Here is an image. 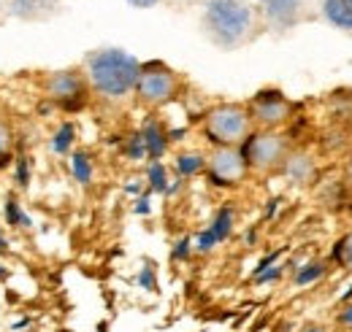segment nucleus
Listing matches in <instances>:
<instances>
[{
	"instance_id": "obj_1",
	"label": "nucleus",
	"mask_w": 352,
	"mask_h": 332,
	"mask_svg": "<svg viewBox=\"0 0 352 332\" xmlns=\"http://www.w3.org/2000/svg\"><path fill=\"white\" fill-rule=\"evenodd\" d=\"M201 30L212 46L222 51L244 49L263 30L258 3L247 0H206L201 14Z\"/></svg>"
},
{
	"instance_id": "obj_2",
	"label": "nucleus",
	"mask_w": 352,
	"mask_h": 332,
	"mask_svg": "<svg viewBox=\"0 0 352 332\" xmlns=\"http://www.w3.org/2000/svg\"><path fill=\"white\" fill-rule=\"evenodd\" d=\"M82 71L87 76L92 95H98L109 103H122V100L133 97V92H135L141 62L125 49L106 46V49L89 51L85 57Z\"/></svg>"
},
{
	"instance_id": "obj_3",
	"label": "nucleus",
	"mask_w": 352,
	"mask_h": 332,
	"mask_svg": "<svg viewBox=\"0 0 352 332\" xmlns=\"http://www.w3.org/2000/svg\"><path fill=\"white\" fill-rule=\"evenodd\" d=\"M252 130L255 125L250 119L247 103H214L201 119V132L212 146H241L252 135Z\"/></svg>"
},
{
	"instance_id": "obj_4",
	"label": "nucleus",
	"mask_w": 352,
	"mask_h": 332,
	"mask_svg": "<svg viewBox=\"0 0 352 332\" xmlns=\"http://www.w3.org/2000/svg\"><path fill=\"white\" fill-rule=\"evenodd\" d=\"M179 92H182V76L176 73L171 65H166L160 60L141 62L133 97L144 108H163V106L174 103L176 97H179Z\"/></svg>"
},
{
	"instance_id": "obj_5",
	"label": "nucleus",
	"mask_w": 352,
	"mask_h": 332,
	"mask_svg": "<svg viewBox=\"0 0 352 332\" xmlns=\"http://www.w3.org/2000/svg\"><path fill=\"white\" fill-rule=\"evenodd\" d=\"M290 152H293L290 138L282 130H252V135L241 143V154L247 160L250 173H258V176L282 170Z\"/></svg>"
},
{
	"instance_id": "obj_6",
	"label": "nucleus",
	"mask_w": 352,
	"mask_h": 332,
	"mask_svg": "<svg viewBox=\"0 0 352 332\" xmlns=\"http://www.w3.org/2000/svg\"><path fill=\"white\" fill-rule=\"evenodd\" d=\"M247 111L255 130H282L293 119L296 103L276 86H263L247 100Z\"/></svg>"
},
{
	"instance_id": "obj_7",
	"label": "nucleus",
	"mask_w": 352,
	"mask_h": 332,
	"mask_svg": "<svg viewBox=\"0 0 352 332\" xmlns=\"http://www.w3.org/2000/svg\"><path fill=\"white\" fill-rule=\"evenodd\" d=\"M44 95L60 108L76 111L87 103L92 89L82 68H63V71H52L44 76Z\"/></svg>"
},
{
	"instance_id": "obj_8",
	"label": "nucleus",
	"mask_w": 352,
	"mask_h": 332,
	"mask_svg": "<svg viewBox=\"0 0 352 332\" xmlns=\"http://www.w3.org/2000/svg\"><path fill=\"white\" fill-rule=\"evenodd\" d=\"M206 178L209 184L230 189L247 181L250 167L241 154V146H212V152L206 154Z\"/></svg>"
},
{
	"instance_id": "obj_9",
	"label": "nucleus",
	"mask_w": 352,
	"mask_h": 332,
	"mask_svg": "<svg viewBox=\"0 0 352 332\" xmlns=\"http://www.w3.org/2000/svg\"><path fill=\"white\" fill-rule=\"evenodd\" d=\"M263 30L287 33L311 16V0H258Z\"/></svg>"
},
{
	"instance_id": "obj_10",
	"label": "nucleus",
	"mask_w": 352,
	"mask_h": 332,
	"mask_svg": "<svg viewBox=\"0 0 352 332\" xmlns=\"http://www.w3.org/2000/svg\"><path fill=\"white\" fill-rule=\"evenodd\" d=\"M233 224H236V213H233V208H228V206L220 208V211L212 216L209 227L201 230V233L195 235V241H192L195 251H198V254H209V251H214L220 244H225V241L230 238Z\"/></svg>"
},
{
	"instance_id": "obj_11",
	"label": "nucleus",
	"mask_w": 352,
	"mask_h": 332,
	"mask_svg": "<svg viewBox=\"0 0 352 332\" xmlns=\"http://www.w3.org/2000/svg\"><path fill=\"white\" fill-rule=\"evenodd\" d=\"M138 132H141V138H144V146H146V157H149V163H152V160H163V157H166V152H168V146H171L168 127L163 125L160 119L149 117Z\"/></svg>"
},
{
	"instance_id": "obj_12",
	"label": "nucleus",
	"mask_w": 352,
	"mask_h": 332,
	"mask_svg": "<svg viewBox=\"0 0 352 332\" xmlns=\"http://www.w3.org/2000/svg\"><path fill=\"white\" fill-rule=\"evenodd\" d=\"M317 8L331 27L352 36V0H320Z\"/></svg>"
},
{
	"instance_id": "obj_13",
	"label": "nucleus",
	"mask_w": 352,
	"mask_h": 332,
	"mask_svg": "<svg viewBox=\"0 0 352 332\" xmlns=\"http://www.w3.org/2000/svg\"><path fill=\"white\" fill-rule=\"evenodd\" d=\"M54 5L57 0H8V14L19 19H41L54 11Z\"/></svg>"
},
{
	"instance_id": "obj_14",
	"label": "nucleus",
	"mask_w": 352,
	"mask_h": 332,
	"mask_svg": "<svg viewBox=\"0 0 352 332\" xmlns=\"http://www.w3.org/2000/svg\"><path fill=\"white\" fill-rule=\"evenodd\" d=\"M68 167H71V176H74L76 184H82V187L92 184V178H95V163H92L89 152L74 149V152L68 154Z\"/></svg>"
},
{
	"instance_id": "obj_15",
	"label": "nucleus",
	"mask_w": 352,
	"mask_h": 332,
	"mask_svg": "<svg viewBox=\"0 0 352 332\" xmlns=\"http://www.w3.org/2000/svg\"><path fill=\"white\" fill-rule=\"evenodd\" d=\"M325 273H328V262H325V259H309V262L296 268L293 284H296V287H314L317 281L325 278Z\"/></svg>"
},
{
	"instance_id": "obj_16",
	"label": "nucleus",
	"mask_w": 352,
	"mask_h": 332,
	"mask_svg": "<svg viewBox=\"0 0 352 332\" xmlns=\"http://www.w3.org/2000/svg\"><path fill=\"white\" fill-rule=\"evenodd\" d=\"M174 170L179 178H192L206 170V154L201 152H179L174 160Z\"/></svg>"
},
{
	"instance_id": "obj_17",
	"label": "nucleus",
	"mask_w": 352,
	"mask_h": 332,
	"mask_svg": "<svg viewBox=\"0 0 352 332\" xmlns=\"http://www.w3.org/2000/svg\"><path fill=\"white\" fill-rule=\"evenodd\" d=\"M176 178L168 176V167L163 165V160H152L146 165V187L149 192H160V195H171Z\"/></svg>"
},
{
	"instance_id": "obj_18",
	"label": "nucleus",
	"mask_w": 352,
	"mask_h": 332,
	"mask_svg": "<svg viewBox=\"0 0 352 332\" xmlns=\"http://www.w3.org/2000/svg\"><path fill=\"white\" fill-rule=\"evenodd\" d=\"M282 173L290 178V181H309V176L314 173V163L309 160L307 154H296V152H290V157L285 160V165H282Z\"/></svg>"
},
{
	"instance_id": "obj_19",
	"label": "nucleus",
	"mask_w": 352,
	"mask_h": 332,
	"mask_svg": "<svg viewBox=\"0 0 352 332\" xmlns=\"http://www.w3.org/2000/svg\"><path fill=\"white\" fill-rule=\"evenodd\" d=\"M74 143H76V125L74 122H63V125L54 130V135L49 141V149L54 154H71L74 152Z\"/></svg>"
},
{
	"instance_id": "obj_20",
	"label": "nucleus",
	"mask_w": 352,
	"mask_h": 332,
	"mask_svg": "<svg viewBox=\"0 0 352 332\" xmlns=\"http://www.w3.org/2000/svg\"><path fill=\"white\" fill-rule=\"evenodd\" d=\"M3 216H6V224H8V227H14V230H28V227L33 224V222H30V216L25 213L22 203H19L14 195H8V198H6Z\"/></svg>"
},
{
	"instance_id": "obj_21",
	"label": "nucleus",
	"mask_w": 352,
	"mask_h": 332,
	"mask_svg": "<svg viewBox=\"0 0 352 332\" xmlns=\"http://www.w3.org/2000/svg\"><path fill=\"white\" fill-rule=\"evenodd\" d=\"M331 259L344 273H352V230H347L342 238H336V244L331 249Z\"/></svg>"
},
{
	"instance_id": "obj_22",
	"label": "nucleus",
	"mask_w": 352,
	"mask_h": 332,
	"mask_svg": "<svg viewBox=\"0 0 352 332\" xmlns=\"http://www.w3.org/2000/svg\"><path fill=\"white\" fill-rule=\"evenodd\" d=\"M122 152H125V157H128L131 163H144V160H149V157H146V146H144L141 132H133V135L125 138Z\"/></svg>"
},
{
	"instance_id": "obj_23",
	"label": "nucleus",
	"mask_w": 352,
	"mask_h": 332,
	"mask_svg": "<svg viewBox=\"0 0 352 332\" xmlns=\"http://www.w3.org/2000/svg\"><path fill=\"white\" fill-rule=\"evenodd\" d=\"M11 149H14V130L6 119H0V167L11 163Z\"/></svg>"
},
{
	"instance_id": "obj_24",
	"label": "nucleus",
	"mask_w": 352,
	"mask_h": 332,
	"mask_svg": "<svg viewBox=\"0 0 352 332\" xmlns=\"http://www.w3.org/2000/svg\"><path fill=\"white\" fill-rule=\"evenodd\" d=\"M333 322H336V327H339V330L352 332V300H344V303L336 308Z\"/></svg>"
},
{
	"instance_id": "obj_25",
	"label": "nucleus",
	"mask_w": 352,
	"mask_h": 332,
	"mask_svg": "<svg viewBox=\"0 0 352 332\" xmlns=\"http://www.w3.org/2000/svg\"><path fill=\"white\" fill-rule=\"evenodd\" d=\"M192 251H195V246H192V238H179V241L174 244L171 257H174L176 262H187V259L192 257Z\"/></svg>"
},
{
	"instance_id": "obj_26",
	"label": "nucleus",
	"mask_w": 352,
	"mask_h": 332,
	"mask_svg": "<svg viewBox=\"0 0 352 332\" xmlns=\"http://www.w3.org/2000/svg\"><path fill=\"white\" fill-rule=\"evenodd\" d=\"M30 176H33L30 160H28V157H16V184H19V187H28V184H30Z\"/></svg>"
},
{
	"instance_id": "obj_27",
	"label": "nucleus",
	"mask_w": 352,
	"mask_h": 332,
	"mask_svg": "<svg viewBox=\"0 0 352 332\" xmlns=\"http://www.w3.org/2000/svg\"><path fill=\"white\" fill-rule=\"evenodd\" d=\"M138 287L149 292L157 289V281H155V270H152V268H144V270L138 273Z\"/></svg>"
},
{
	"instance_id": "obj_28",
	"label": "nucleus",
	"mask_w": 352,
	"mask_h": 332,
	"mask_svg": "<svg viewBox=\"0 0 352 332\" xmlns=\"http://www.w3.org/2000/svg\"><path fill=\"white\" fill-rule=\"evenodd\" d=\"M125 3H131L133 8H155V5H160L163 0H125Z\"/></svg>"
},
{
	"instance_id": "obj_29",
	"label": "nucleus",
	"mask_w": 352,
	"mask_h": 332,
	"mask_svg": "<svg viewBox=\"0 0 352 332\" xmlns=\"http://www.w3.org/2000/svg\"><path fill=\"white\" fill-rule=\"evenodd\" d=\"M149 211H152V206H149V198L146 195L135 200V213H149Z\"/></svg>"
},
{
	"instance_id": "obj_30",
	"label": "nucleus",
	"mask_w": 352,
	"mask_h": 332,
	"mask_svg": "<svg viewBox=\"0 0 352 332\" xmlns=\"http://www.w3.org/2000/svg\"><path fill=\"white\" fill-rule=\"evenodd\" d=\"M298 332H331L325 324H320V322H311V324H304Z\"/></svg>"
},
{
	"instance_id": "obj_31",
	"label": "nucleus",
	"mask_w": 352,
	"mask_h": 332,
	"mask_svg": "<svg viewBox=\"0 0 352 332\" xmlns=\"http://www.w3.org/2000/svg\"><path fill=\"white\" fill-rule=\"evenodd\" d=\"M0 249H6V235H3V227H0Z\"/></svg>"
},
{
	"instance_id": "obj_32",
	"label": "nucleus",
	"mask_w": 352,
	"mask_h": 332,
	"mask_svg": "<svg viewBox=\"0 0 352 332\" xmlns=\"http://www.w3.org/2000/svg\"><path fill=\"white\" fill-rule=\"evenodd\" d=\"M6 276H8V268H3V265H0V281H3Z\"/></svg>"
},
{
	"instance_id": "obj_33",
	"label": "nucleus",
	"mask_w": 352,
	"mask_h": 332,
	"mask_svg": "<svg viewBox=\"0 0 352 332\" xmlns=\"http://www.w3.org/2000/svg\"><path fill=\"white\" fill-rule=\"evenodd\" d=\"M347 178H350V184H352V160L347 163Z\"/></svg>"
},
{
	"instance_id": "obj_34",
	"label": "nucleus",
	"mask_w": 352,
	"mask_h": 332,
	"mask_svg": "<svg viewBox=\"0 0 352 332\" xmlns=\"http://www.w3.org/2000/svg\"><path fill=\"white\" fill-rule=\"evenodd\" d=\"M247 3H258V0H247Z\"/></svg>"
},
{
	"instance_id": "obj_35",
	"label": "nucleus",
	"mask_w": 352,
	"mask_h": 332,
	"mask_svg": "<svg viewBox=\"0 0 352 332\" xmlns=\"http://www.w3.org/2000/svg\"><path fill=\"white\" fill-rule=\"evenodd\" d=\"M184 3H190V0H184Z\"/></svg>"
}]
</instances>
